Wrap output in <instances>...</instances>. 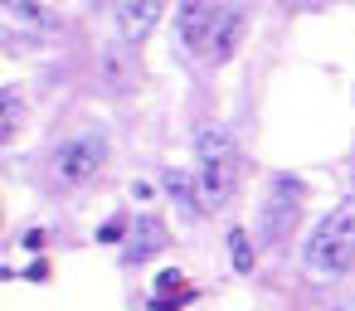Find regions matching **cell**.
I'll return each instance as SVG.
<instances>
[{
  "label": "cell",
  "mask_w": 355,
  "mask_h": 311,
  "mask_svg": "<svg viewBox=\"0 0 355 311\" xmlns=\"http://www.w3.org/2000/svg\"><path fill=\"white\" fill-rule=\"evenodd\" d=\"M44 243H49V229H30V233H25V248H30V253H40Z\"/></svg>",
  "instance_id": "obj_15"
},
{
  "label": "cell",
  "mask_w": 355,
  "mask_h": 311,
  "mask_svg": "<svg viewBox=\"0 0 355 311\" xmlns=\"http://www.w3.org/2000/svg\"><path fill=\"white\" fill-rule=\"evenodd\" d=\"M239 39H243V10H239V6H229V10L219 15V25H214L209 59H214V64H229V59H234V49H239Z\"/></svg>",
  "instance_id": "obj_9"
},
{
  "label": "cell",
  "mask_w": 355,
  "mask_h": 311,
  "mask_svg": "<svg viewBox=\"0 0 355 311\" xmlns=\"http://www.w3.org/2000/svg\"><path fill=\"white\" fill-rule=\"evenodd\" d=\"M161 185H166V195L180 204V214H195V209H200V180H195L190 170L166 166V170H161Z\"/></svg>",
  "instance_id": "obj_10"
},
{
  "label": "cell",
  "mask_w": 355,
  "mask_h": 311,
  "mask_svg": "<svg viewBox=\"0 0 355 311\" xmlns=\"http://www.w3.org/2000/svg\"><path fill=\"white\" fill-rule=\"evenodd\" d=\"M195 180H200V204L214 214L229 204L234 185H239V151H234V136L229 127L219 122H205L195 127Z\"/></svg>",
  "instance_id": "obj_1"
},
{
  "label": "cell",
  "mask_w": 355,
  "mask_h": 311,
  "mask_svg": "<svg viewBox=\"0 0 355 311\" xmlns=\"http://www.w3.org/2000/svg\"><path fill=\"white\" fill-rule=\"evenodd\" d=\"M340 311H355V301H345V306H340Z\"/></svg>",
  "instance_id": "obj_17"
},
{
  "label": "cell",
  "mask_w": 355,
  "mask_h": 311,
  "mask_svg": "<svg viewBox=\"0 0 355 311\" xmlns=\"http://www.w3.org/2000/svg\"><path fill=\"white\" fill-rule=\"evenodd\" d=\"M229 263H234L239 272H253V243H248L243 229H229Z\"/></svg>",
  "instance_id": "obj_11"
},
{
  "label": "cell",
  "mask_w": 355,
  "mask_h": 311,
  "mask_svg": "<svg viewBox=\"0 0 355 311\" xmlns=\"http://www.w3.org/2000/svg\"><path fill=\"white\" fill-rule=\"evenodd\" d=\"M103 78H107L112 88H127V64H122V49H117V44L103 49Z\"/></svg>",
  "instance_id": "obj_13"
},
{
  "label": "cell",
  "mask_w": 355,
  "mask_h": 311,
  "mask_svg": "<svg viewBox=\"0 0 355 311\" xmlns=\"http://www.w3.org/2000/svg\"><path fill=\"white\" fill-rule=\"evenodd\" d=\"M25 277H30V282H44V277H49V263H35V267H30Z\"/></svg>",
  "instance_id": "obj_16"
},
{
  "label": "cell",
  "mask_w": 355,
  "mask_h": 311,
  "mask_svg": "<svg viewBox=\"0 0 355 311\" xmlns=\"http://www.w3.org/2000/svg\"><path fill=\"white\" fill-rule=\"evenodd\" d=\"M161 20V0H117V30L127 44H141Z\"/></svg>",
  "instance_id": "obj_5"
},
{
  "label": "cell",
  "mask_w": 355,
  "mask_h": 311,
  "mask_svg": "<svg viewBox=\"0 0 355 311\" xmlns=\"http://www.w3.org/2000/svg\"><path fill=\"white\" fill-rule=\"evenodd\" d=\"M127 229H132V224H122V219H107V224L98 229V243H122L117 233H127Z\"/></svg>",
  "instance_id": "obj_14"
},
{
  "label": "cell",
  "mask_w": 355,
  "mask_h": 311,
  "mask_svg": "<svg viewBox=\"0 0 355 311\" xmlns=\"http://www.w3.org/2000/svg\"><path fill=\"white\" fill-rule=\"evenodd\" d=\"M6 20L10 30H25V35H59V15L49 6H40V0H6Z\"/></svg>",
  "instance_id": "obj_6"
},
{
  "label": "cell",
  "mask_w": 355,
  "mask_h": 311,
  "mask_svg": "<svg viewBox=\"0 0 355 311\" xmlns=\"http://www.w3.org/2000/svg\"><path fill=\"white\" fill-rule=\"evenodd\" d=\"M103 161H107V141H103V132H83V136H69V141L54 151L49 175H54L59 185H88V180L103 170Z\"/></svg>",
  "instance_id": "obj_3"
},
{
  "label": "cell",
  "mask_w": 355,
  "mask_h": 311,
  "mask_svg": "<svg viewBox=\"0 0 355 311\" xmlns=\"http://www.w3.org/2000/svg\"><path fill=\"white\" fill-rule=\"evenodd\" d=\"M297 185L292 180H272V199L263 204V233L268 238H277V233H287L292 229V219H297Z\"/></svg>",
  "instance_id": "obj_7"
},
{
  "label": "cell",
  "mask_w": 355,
  "mask_h": 311,
  "mask_svg": "<svg viewBox=\"0 0 355 311\" xmlns=\"http://www.w3.org/2000/svg\"><path fill=\"white\" fill-rule=\"evenodd\" d=\"M20 117H25V103H20L15 88H6V93H0V127H6V136L20 127Z\"/></svg>",
  "instance_id": "obj_12"
},
{
  "label": "cell",
  "mask_w": 355,
  "mask_h": 311,
  "mask_svg": "<svg viewBox=\"0 0 355 311\" xmlns=\"http://www.w3.org/2000/svg\"><path fill=\"white\" fill-rule=\"evenodd\" d=\"M350 185H355V166H350Z\"/></svg>",
  "instance_id": "obj_18"
},
{
  "label": "cell",
  "mask_w": 355,
  "mask_h": 311,
  "mask_svg": "<svg viewBox=\"0 0 355 311\" xmlns=\"http://www.w3.org/2000/svg\"><path fill=\"white\" fill-rule=\"evenodd\" d=\"M166 248V229H161V219H151V214H141L137 224H132V243L122 248V263L127 267H137V263H146L151 253H161Z\"/></svg>",
  "instance_id": "obj_8"
},
{
  "label": "cell",
  "mask_w": 355,
  "mask_h": 311,
  "mask_svg": "<svg viewBox=\"0 0 355 311\" xmlns=\"http://www.w3.org/2000/svg\"><path fill=\"white\" fill-rule=\"evenodd\" d=\"M219 0H180V39L185 49H205L214 39V25H219Z\"/></svg>",
  "instance_id": "obj_4"
},
{
  "label": "cell",
  "mask_w": 355,
  "mask_h": 311,
  "mask_svg": "<svg viewBox=\"0 0 355 311\" xmlns=\"http://www.w3.org/2000/svg\"><path fill=\"white\" fill-rule=\"evenodd\" d=\"M302 267L321 282H336L355 267V199L336 204L302 243Z\"/></svg>",
  "instance_id": "obj_2"
}]
</instances>
